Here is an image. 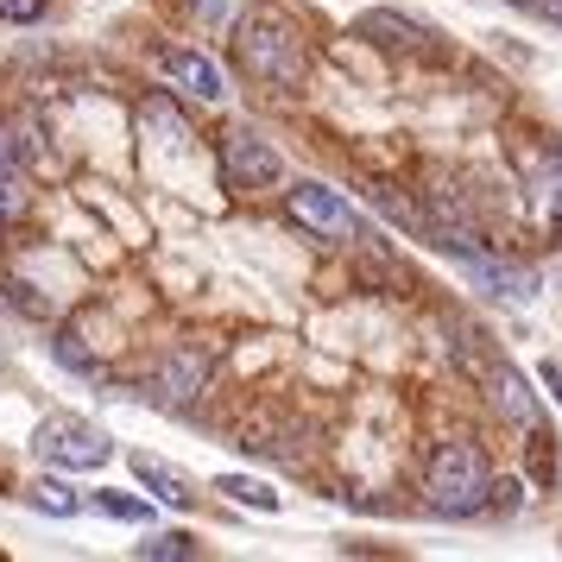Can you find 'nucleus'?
I'll list each match as a JSON object with an SVG mask.
<instances>
[{
	"mask_svg": "<svg viewBox=\"0 0 562 562\" xmlns=\"http://www.w3.org/2000/svg\"><path fill=\"white\" fill-rule=\"evenodd\" d=\"M209 373H215V355H209V348H196V341H183V348H171V355L158 360L153 398H158L165 411L196 405V398L209 392Z\"/></svg>",
	"mask_w": 562,
	"mask_h": 562,
	"instance_id": "obj_6",
	"label": "nucleus"
},
{
	"mask_svg": "<svg viewBox=\"0 0 562 562\" xmlns=\"http://www.w3.org/2000/svg\"><path fill=\"white\" fill-rule=\"evenodd\" d=\"M531 203H537V215H543L550 228H562V146H550L543 165L531 171Z\"/></svg>",
	"mask_w": 562,
	"mask_h": 562,
	"instance_id": "obj_12",
	"label": "nucleus"
},
{
	"mask_svg": "<svg viewBox=\"0 0 562 562\" xmlns=\"http://www.w3.org/2000/svg\"><path fill=\"white\" fill-rule=\"evenodd\" d=\"M468 266V279H474V291H486V297H499V304H531L537 297V266H525V259H499V254H468L461 259Z\"/></svg>",
	"mask_w": 562,
	"mask_h": 562,
	"instance_id": "obj_8",
	"label": "nucleus"
},
{
	"mask_svg": "<svg viewBox=\"0 0 562 562\" xmlns=\"http://www.w3.org/2000/svg\"><path fill=\"white\" fill-rule=\"evenodd\" d=\"M52 13V0H0V20L7 26H38Z\"/></svg>",
	"mask_w": 562,
	"mask_h": 562,
	"instance_id": "obj_21",
	"label": "nucleus"
},
{
	"mask_svg": "<svg viewBox=\"0 0 562 562\" xmlns=\"http://www.w3.org/2000/svg\"><path fill=\"white\" fill-rule=\"evenodd\" d=\"M442 329H449V348H456V360L468 367V373H481L486 360H493V348H486V335H481V329H468V323H456V316H449Z\"/></svg>",
	"mask_w": 562,
	"mask_h": 562,
	"instance_id": "obj_16",
	"label": "nucleus"
},
{
	"mask_svg": "<svg viewBox=\"0 0 562 562\" xmlns=\"http://www.w3.org/2000/svg\"><path fill=\"white\" fill-rule=\"evenodd\" d=\"M158 64H165V77L178 82L183 95H196V102H222V95H228V77H222V64H215V57H203V52H165L158 57Z\"/></svg>",
	"mask_w": 562,
	"mask_h": 562,
	"instance_id": "obj_9",
	"label": "nucleus"
},
{
	"mask_svg": "<svg viewBox=\"0 0 562 562\" xmlns=\"http://www.w3.org/2000/svg\"><path fill=\"white\" fill-rule=\"evenodd\" d=\"M26 506L45 512V518H77V512H82V493H77V486H64V481H32V486H26Z\"/></svg>",
	"mask_w": 562,
	"mask_h": 562,
	"instance_id": "obj_15",
	"label": "nucleus"
},
{
	"mask_svg": "<svg viewBox=\"0 0 562 562\" xmlns=\"http://www.w3.org/2000/svg\"><path fill=\"white\" fill-rule=\"evenodd\" d=\"M481 385H486V405H493L499 424H512V430H537V392H531V380H525L512 360L493 355L481 367Z\"/></svg>",
	"mask_w": 562,
	"mask_h": 562,
	"instance_id": "obj_7",
	"label": "nucleus"
},
{
	"mask_svg": "<svg viewBox=\"0 0 562 562\" xmlns=\"http://www.w3.org/2000/svg\"><path fill=\"white\" fill-rule=\"evenodd\" d=\"M537 20H550V26H562V0H537Z\"/></svg>",
	"mask_w": 562,
	"mask_h": 562,
	"instance_id": "obj_23",
	"label": "nucleus"
},
{
	"mask_svg": "<svg viewBox=\"0 0 562 562\" xmlns=\"http://www.w3.org/2000/svg\"><path fill=\"white\" fill-rule=\"evenodd\" d=\"M284 222L316 234V240H360V215L355 203L329 190V183H291L284 190Z\"/></svg>",
	"mask_w": 562,
	"mask_h": 562,
	"instance_id": "obj_5",
	"label": "nucleus"
},
{
	"mask_svg": "<svg viewBox=\"0 0 562 562\" xmlns=\"http://www.w3.org/2000/svg\"><path fill=\"white\" fill-rule=\"evenodd\" d=\"M133 474H139V486H146L153 499H165V506H190V499H196V493H190V474L165 468L158 456H133Z\"/></svg>",
	"mask_w": 562,
	"mask_h": 562,
	"instance_id": "obj_11",
	"label": "nucleus"
},
{
	"mask_svg": "<svg viewBox=\"0 0 562 562\" xmlns=\"http://www.w3.org/2000/svg\"><path fill=\"white\" fill-rule=\"evenodd\" d=\"M95 512H102V518H127V525H146V518H153V506L133 499V493H95Z\"/></svg>",
	"mask_w": 562,
	"mask_h": 562,
	"instance_id": "obj_19",
	"label": "nucleus"
},
{
	"mask_svg": "<svg viewBox=\"0 0 562 562\" xmlns=\"http://www.w3.org/2000/svg\"><path fill=\"white\" fill-rule=\"evenodd\" d=\"M215 493L240 499L247 512H279V493H272L266 481H247V474H222V481H215Z\"/></svg>",
	"mask_w": 562,
	"mask_h": 562,
	"instance_id": "obj_17",
	"label": "nucleus"
},
{
	"mask_svg": "<svg viewBox=\"0 0 562 562\" xmlns=\"http://www.w3.org/2000/svg\"><path fill=\"white\" fill-rule=\"evenodd\" d=\"M26 209H32L26 165H20V158H0V228H7V222H20Z\"/></svg>",
	"mask_w": 562,
	"mask_h": 562,
	"instance_id": "obj_13",
	"label": "nucleus"
},
{
	"mask_svg": "<svg viewBox=\"0 0 562 562\" xmlns=\"http://www.w3.org/2000/svg\"><path fill=\"white\" fill-rule=\"evenodd\" d=\"M506 7H518V13H537V0H506Z\"/></svg>",
	"mask_w": 562,
	"mask_h": 562,
	"instance_id": "obj_24",
	"label": "nucleus"
},
{
	"mask_svg": "<svg viewBox=\"0 0 562 562\" xmlns=\"http://www.w3.org/2000/svg\"><path fill=\"white\" fill-rule=\"evenodd\" d=\"M424 493L436 518H474L493 499V468L474 442H436L424 461Z\"/></svg>",
	"mask_w": 562,
	"mask_h": 562,
	"instance_id": "obj_2",
	"label": "nucleus"
},
{
	"mask_svg": "<svg viewBox=\"0 0 562 562\" xmlns=\"http://www.w3.org/2000/svg\"><path fill=\"white\" fill-rule=\"evenodd\" d=\"M133 557H139V562H190V557H196V537H190V531H158V537H146Z\"/></svg>",
	"mask_w": 562,
	"mask_h": 562,
	"instance_id": "obj_18",
	"label": "nucleus"
},
{
	"mask_svg": "<svg viewBox=\"0 0 562 562\" xmlns=\"http://www.w3.org/2000/svg\"><path fill=\"white\" fill-rule=\"evenodd\" d=\"M32 456L64 468V474H89V468H108L114 461V442L108 430H95L89 417H45L32 430Z\"/></svg>",
	"mask_w": 562,
	"mask_h": 562,
	"instance_id": "obj_3",
	"label": "nucleus"
},
{
	"mask_svg": "<svg viewBox=\"0 0 562 562\" xmlns=\"http://www.w3.org/2000/svg\"><path fill=\"white\" fill-rule=\"evenodd\" d=\"M139 127L153 133L158 146H183V139H190V121H183V108H171L165 95H153V102L139 108Z\"/></svg>",
	"mask_w": 562,
	"mask_h": 562,
	"instance_id": "obj_14",
	"label": "nucleus"
},
{
	"mask_svg": "<svg viewBox=\"0 0 562 562\" xmlns=\"http://www.w3.org/2000/svg\"><path fill=\"white\" fill-rule=\"evenodd\" d=\"M52 355L64 360V367H77V373H95V360H89V348H82V335H77V329H64V335H57V341H52Z\"/></svg>",
	"mask_w": 562,
	"mask_h": 562,
	"instance_id": "obj_20",
	"label": "nucleus"
},
{
	"mask_svg": "<svg viewBox=\"0 0 562 562\" xmlns=\"http://www.w3.org/2000/svg\"><path fill=\"white\" fill-rule=\"evenodd\" d=\"M279 178H284V158L259 127H228L222 133V183H228L234 196H266Z\"/></svg>",
	"mask_w": 562,
	"mask_h": 562,
	"instance_id": "obj_4",
	"label": "nucleus"
},
{
	"mask_svg": "<svg viewBox=\"0 0 562 562\" xmlns=\"http://www.w3.org/2000/svg\"><path fill=\"white\" fill-rule=\"evenodd\" d=\"M360 38H373L380 52H424L430 45V26L405 20L398 7H373V13H360Z\"/></svg>",
	"mask_w": 562,
	"mask_h": 562,
	"instance_id": "obj_10",
	"label": "nucleus"
},
{
	"mask_svg": "<svg viewBox=\"0 0 562 562\" xmlns=\"http://www.w3.org/2000/svg\"><path fill=\"white\" fill-rule=\"evenodd\" d=\"M0 158H13V139H7V127H0Z\"/></svg>",
	"mask_w": 562,
	"mask_h": 562,
	"instance_id": "obj_25",
	"label": "nucleus"
},
{
	"mask_svg": "<svg viewBox=\"0 0 562 562\" xmlns=\"http://www.w3.org/2000/svg\"><path fill=\"white\" fill-rule=\"evenodd\" d=\"M234 57H240V70L254 82H266V89H304V77H310L304 32L291 26L279 7H254V13L234 20Z\"/></svg>",
	"mask_w": 562,
	"mask_h": 562,
	"instance_id": "obj_1",
	"label": "nucleus"
},
{
	"mask_svg": "<svg viewBox=\"0 0 562 562\" xmlns=\"http://www.w3.org/2000/svg\"><path fill=\"white\" fill-rule=\"evenodd\" d=\"M196 13H203L209 26H228V20H234V0H196Z\"/></svg>",
	"mask_w": 562,
	"mask_h": 562,
	"instance_id": "obj_22",
	"label": "nucleus"
}]
</instances>
